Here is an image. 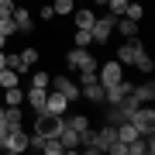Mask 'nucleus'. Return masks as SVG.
Masks as SVG:
<instances>
[{
	"instance_id": "f257e3e1",
	"label": "nucleus",
	"mask_w": 155,
	"mask_h": 155,
	"mask_svg": "<svg viewBox=\"0 0 155 155\" xmlns=\"http://www.w3.org/2000/svg\"><path fill=\"white\" fill-rule=\"evenodd\" d=\"M28 138H31V134L24 131L21 124H14L11 131H7L4 138H0V148H4L7 155H17V152H24V148H31V141H28Z\"/></svg>"
},
{
	"instance_id": "f03ea898",
	"label": "nucleus",
	"mask_w": 155,
	"mask_h": 155,
	"mask_svg": "<svg viewBox=\"0 0 155 155\" xmlns=\"http://www.w3.org/2000/svg\"><path fill=\"white\" fill-rule=\"evenodd\" d=\"M127 121L138 127V134H155V110H152V104H141Z\"/></svg>"
},
{
	"instance_id": "7ed1b4c3",
	"label": "nucleus",
	"mask_w": 155,
	"mask_h": 155,
	"mask_svg": "<svg viewBox=\"0 0 155 155\" xmlns=\"http://www.w3.org/2000/svg\"><path fill=\"white\" fill-rule=\"evenodd\" d=\"M97 79H100V86H114V83H121L124 79V66L121 62H104V66H97Z\"/></svg>"
},
{
	"instance_id": "20e7f679",
	"label": "nucleus",
	"mask_w": 155,
	"mask_h": 155,
	"mask_svg": "<svg viewBox=\"0 0 155 155\" xmlns=\"http://www.w3.org/2000/svg\"><path fill=\"white\" fill-rule=\"evenodd\" d=\"M141 52H145V45H141L138 35H134V38H127L121 48H117V62H121V66H134V59H138Z\"/></svg>"
},
{
	"instance_id": "39448f33",
	"label": "nucleus",
	"mask_w": 155,
	"mask_h": 155,
	"mask_svg": "<svg viewBox=\"0 0 155 155\" xmlns=\"http://www.w3.org/2000/svg\"><path fill=\"white\" fill-rule=\"evenodd\" d=\"M114 21H117L114 14H104V17H97V21H93V28H90V35H93V45H104V41L114 35Z\"/></svg>"
},
{
	"instance_id": "423d86ee",
	"label": "nucleus",
	"mask_w": 155,
	"mask_h": 155,
	"mask_svg": "<svg viewBox=\"0 0 155 155\" xmlns=\"http://www.w3.org/2000/svg\"><path fill=\"white\" fill-rule=\"evenodd\" d=\"M48 86H52V90H59V93L69 100V104H72V100H79V83H72L69 76H52V83H48Z\"/></svg>"
},
{
	"instance_id": "0eeeda50",
	"label": "nucleus",
	"mask_w": 155,
	"mask_h": 155,
	"mask_svg": "<svg viewBox=\"0 0 155 155\" xmlns=\"http://www.w3.org/2000/svg\"><path fill=\"white\" fill-rule=\"evenodd\" d=\"M86 66H97V59L90 55V48H72L66 55V69H86Z\"/></svg>"
},
{
	"instance_id": "6e6552de",
	"label": "nucleus",
	"mask_w": 155,
	"mask_h": 155,
	"mask_svg": "<svg viewBox=\"0 0 155 155\" xmlns=\"http://www.w3.org/2000/svg\"><path fill=\"white\" fill-rule=\"evenodd\" d=\"M66 107H69V100L66 97H62L59 93V90H48V93H45V107H41V110H48V114H66Z\"/></svg>"
},
{
	"instance_id": "1a4fd4ad",
	"label": "nucleus",
	"mask_w": 155,
	"mask_h": 155,
	"mask_svg": "<svg viewBox=\"0 0 155 155\" xmlns=\"http://www.w3.org/2000/svg\"><path fill=\"white\" fill-rule=\"evenodd\" d=\"M14 28H17V31H24V35L35 28V17H31L28 7H17V4H14Z\"/></svg>"
},
{
	"instance_id": "9d476101",
	"label": "nucleus",
	"mask_w": 155,
	"mask_h": 155,
	"mask_svg": "<svg viewBox=\"0 0 155 155\" xmlns=\"http://www.w3.org/2000/svg\"><path fill=\"white\" fill-rule=\"evenodd\" d=\"M79 97H86L90 104H104V86H100V79L83 83V86H79Z\"/></svg>"
},
{
	"instance_id": "9b49d317",
	"label": "nucleus",
	"mask_w": 155,
	"mask_h": 155,
	"mask_svg": "<svg viewBox=\"0 0 155 155\" xmlns=\"http://www.w3.org/2000/svg\"><path fill=\"white\" fill-rule=\"evenodd\" d=\"M79 148H83V152H90V155L104 152V148H100V141H97V131H93V127H86V131H79Z\"/></svg>"
},
{
	"instance_id": "f8f14e48",
	"label": "nucleus",
	"mask_w": 155,
	"mask_h": 155,
	"mask_svg": "<svg viewBox=\"0 0 155 155\" xmlns=\"http://www.w3.org/2000/svg\"><path fill=\"white\" fill-rule=\"evenodd\" d=\"M131 97L138 100V104H152V100H155V83L148 79V83H138V86H131Z\"/></svg>"
},
{
	"instance_id": "ddd939ff",
	"label": "nucleus",
	"mask_w": 155,
	"mask_h": 155,
	"mask_svg": "<svg viewBox=\"0 0 155 155\" xmlns=\"http://www.w3.org/2000/svg\"><path fill=\"white\" fill-rule=\"evenodd\" d=\"M114 127H117V141H124V145H131L134 138H141V134H138V127H134L131 121H117Z\"/></svg>"
},
{
	"instance_id": "4468645a",
	"label": "nucleus",
	"mask_w": 155,
	"mask_h": 155,
	"mask_svg": "<svg viewBox=\"0 0 155 155\" xmlns=\"http://www.w3.org/2000/svg\"><path fill=\"white\" fill-rule=\"evenodd\" d=\"M59 141H62V152H76V148H79V131L62 127V131H59Z\"/></svg>"
},
{
	"instance_id": "2eb2a0df",
	"label": "nucleus",
	"mask_w": 155,
	"mask_h": 155,
	"mask_svg": "<svg viewBox=\"0 0 155 155\" xmlns=\"http://www.w3.org/2000/svg\"><path fill=\"white\" fill-rule=\"evenodd\" d=\"M97 141H100V148L107 152V148H110V145L117 141V127H114V124H104V127L97 131Z\"/></svg>"
},
{
	"instance_id": "dca6fc26",
	"label": "nucleus",
	"mask_w": 155,
	"mask_h": 155,
	"mask_svg": "<svg viewBox=\"0 0 155 155\" xmlns=\"http://www.w3.org/2000/svg\"><path fill=\"white\" fill-rule=\"evenodd\" d=\"M45 93H48V86H31L28 93H24V100H28L35 110H41V107H45Z\"/></svg>"
},
{
	"instance_id": "f3484780",
	"label": "nucleus",
	"mask_w": 155,
	"mask_h": 155,
	"mask_svg": "<svg viewBox=\"0 0 155 155\" xmlns=\"http://www.w3.org/2000/svg\"><path fill=\"white\" fill-rule=\"evenodd\" d=\"M114 31H121L124 38H134V35H138V21H131V17H117V21H114Z\"/></svg>"
},
{
	"instance_id": "a211bd4d",
	"label": "nucleus",
	"mask_w": 155,
	"mask_h": 155,
	"mask_svg": "<svg viewBox=\"0 0 155 155\" xmlns=\"http://www.w3.org/2000/svg\"><path fill=\"white\" fill-rule=\"evenodd\" d=\"M62 124H66V127H72V131H86V127H90V117L86 114H62Z\"/></svg>"
},
{
	"instance_id": "6ab92c4d",
	"label": "nucleus",
	"mask_w": 155,
	"mask_h": 155,
	"mask_svg": "<svg viewBox=\"0 0 155 155\" xmlns=\"http://www.w3.org/2000/svg\"><path fill=\"white\" fill-rule=\"evenodd\" d=\"M72 14H76V28H93V21H97L93 7H79V11H72Z\"/></svg>"
},
{
	"instance_id": "aec40b11",
	"label": "nucleus",
	"mask_w": 155,
	"mask_h": 155,
	"mask_svg": "<svg viewBox=\"0 0 155 155\" xmlns=\"http://www.w3.org/2000/svg\"><path fill=\"white\" fill-rule=\"evenodd\" d=\"M21 104H24V90H17V86L4 90V107H21Z\"/></svg>"
},
{
	"instance_id": "412c9836",
	"label": "nucleus",
	"mask_w": 155,
	"mask_h": 155,
	"mask_svg": "<svg viewBox=\"0 0 155 155\" xmlns=\"http://www.w3.org/2000/svg\"><path fill=\"white\" fill-rule=\"evenodd\" d=\"M121 17H131V21H141L145 17V7L138 4V0H127V7H124V14Z\"/></svg>"
},
{
	"instance_id": "4be33fe9",
	"label": "nucleus",
	"mask_w": 155,
	"mask_h": 155,
	"mask_svg": "<svg viewBox=\"0 0 155 155\" xmlns=\"http://www.w3.org/2000/svg\"><path fill=\"white\" fill-rule=\"evenodd\" d=\"M72 41H76V48H90V45H93V35H90V28H76Z\"/></svg>"
},
{
	"instance_id": "5701e85b",
	"label": "nucleus",
	"mask_w": 155,
	"mask_h": 155,
	"mask_svg": "<svg viewBox=\"0 0 155 155\" xmlns=\"http://www.w3.org/2000/svg\"><path fill=\"white\" fill-rule=\"evenodd\" d=\"M38 152H45V155H62V141H59V138H45V141L38 145Z\"/></svg>"
},
{
	"instance_id": "b1692460",
	"label": "nucleus",
	"mask_w": 155,
	"mask_h": 155,
	"mask_svg": "<svg viewBox=\"0 0 155 155\" xmlns=\"http://www.w3.org/2000/svg\"><path fill=\"white\" fill-rule=\"evenodd\" d=\"M52 11L66 17V14H72V11H76V0H52Z\"/></svg>"
},
{
	"instance_id": "393cba45",
	"label": "nucleus",
	"mask_w": 155,
	"mask_h": 155,
	"mask_svg": "<svg viewBox=\"0 0 155 155\" xmlns=\"http://www.w3.org/2000/svg\"><path fill=\"white\" fill-rule=\"evenodd\" d=\"M117 107H121V114H124V117H131V114H134V110H138V107H141V104H138V100H134L131 93H127V97H124V100H121V104H117Z\"/></svg>"
},
{
	"instance_id": "a878e982",
	"label": "nucleus",
	"mask_w": 155,
	"mask_h": 155,
	"mask_svg": "<svg viewBox=\"0 0 155 155\" xmlns=\"http://www.w3.org/2000/svg\"><path fill=\"white\" fill-rule=\"evenodd\" d=\"M134 66H138V69L145 72V76H152V69H155V62L148 59V52H141V55H138V59H134Z\"/></svg>"
},
{
	"instance_id": "bb28decb",
	"label": "nucleus",
	"mask_w": 155,
	"mask_h": 155,
	"mask_svg": "<svg viewBox=\"0 0 155 155\" xmlns=\"http://www.w3.org/2000/svg\"><path fill=\"white\" fill-rule=\"evenodd\" d=\"M79 72V86H83V83H93V79H97V66H86V69H76Z\"/></svg>"
},
{
	"instance_id": "cd10ccee",
	"label": "nucleus",
	"mask_w": 155,
	"mask_h": 155,
	"mask_svg": "<svg viewBox=\"0 0 155 155\" xmlns=\"http://www.w3.org/2000/svg\"><path fill=\"white\" fill-rule=\"evenodd\" d=\"M104 7H107V11H110L114 17H121V14H124V7H127V0H107Z\"/></svg>"
},
{
	"instance_id": "c85d7f7f",
	"label": "nucleus",
	"mask_w": 155,
	"mask_h": 155,
	"mask_svg": "<svg viewBox=\"0 0 155 155\" xmlns=\"http://www.w3.org/2000/svg\"><path fill=\"white\" fill-rule=\"evenodd\" d=\"M7 69H14L17 76H21V72H28V66L21 62V55H7Z\"/></svg>"
},
{
	"instance_id": "c756f323",
	"label": "nucleus",
	"mask_w": 155,
	"mask_h": 155,
	"mask_svg": "<svg viewBox=\"0 0 155 155\" xmlns=\"http://www.w3.org/2000/svg\"><path fill=\"white\" fill-rule=\"evenodd\" d=\"M21 62H24V66L31 69L35 62H38V48H24V52H21Z\"/></svg>"
},
{
	"instance_id": "7c9ffc66",
	"label": "nucleus",
	"mask_w": 155,
	"mask_h": 155,
	"mask_svg": "<svg viewBox=\"0 0 155 155\" xmlns=\"http://www.w3.org/2000/svg\"><path fill=\"white\" fill-rule=\"evenodd\" d=\"M48 83H52V76H48V72H41V69L31 76V86H48Z\"/></svg>"
},
{
	"instance_id": "2f4dec72",
	"label": "nucleus",
	"mask_w": 155,
	"mask_h": 155,
	"mask_svg": "<svg viewBox=\"0 0 155 155\" xmlns=\"http://www.w3.org/2000/svg\"><path fill=\"white\" fill-rule=\"evenodd\" d=\"M52 17H55V11H52V4L38 7V21H52Z\"/></svg>"
},
{
	"instance_id": "473e14b6",
	"label": "nucleus",
	"mask_w": 155,
	"mask_h": 155,
	"mask_svg": "<svg viewBox=\"0 0 155 155\" xmlns=\"http://www.w3.org/2000/svg\"><path fill=\"white\" fill-rule=\"evenodd\" d=\"M107 152H110V155H127V145H124V141H114Z\"/></svg>"
},
{
	"instance_id": "72a5a7b5",
	"label": "nucleus",
	"mask_w": 155,
	"mask_h": 155,
	"mask_svg": "<svg viewBox=\"0 0 155 155\" xmlns=\"http://www.w3.org/2000/svg\"><path fill=\"white\" fill-rule=\"evenodd\" d=\"M4 66H7V52L0 48V69H4Z\"/></svg>"
},
{
	"instance_id": "f704fd0d",
	"label": "nucleus",
	"mask_w": 155,
	"mask_h": 155,
	"mask_svg": "<svg viewBox=\"0 0 155 155\" xmlns=\"http://www.w3.org/2000/svg\"><path fill=\"white\" fill-rule=\"evenodd\" d=\"M4 45H7V35H0V48H4Z\"/></svg>"
},
{
	"instance_id": "c9c22d12",
	"label": "nucleus",
	"mask_w": 155,
	"mask_h": 155,
	"mask_svg": "<svg viewBox=\"0 0 155 155\" xmlns=\"http://www.w3.org/2000/svg\"><path fill=\"white\" fill-rule=\"evenodd\" d=\"M93 4H100V7H104V4H107V0H93Z\"/></svg>"
},
{
	"instance_id": "e433bc0d",
	"label": "nucleus",
	"mask_w": 155,
	"mask_h": 155,
	"mask_svg": "<svg viewBox=\"0 0 155 155\" xmlns=\"http://www.w3.org/2000/svg\"><path fill=\"white\" fill-rule=\"evenodd\" d=\"M0 152H4V148H0Z\"/></svg>"
}]
</instances>
